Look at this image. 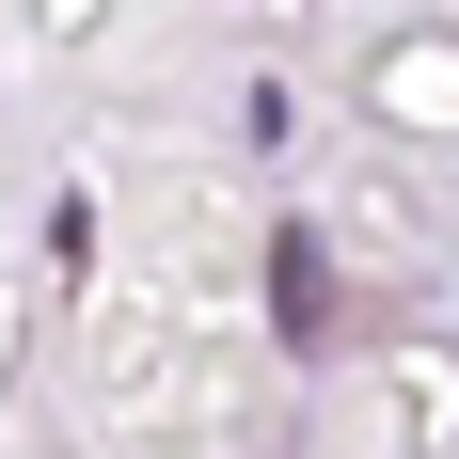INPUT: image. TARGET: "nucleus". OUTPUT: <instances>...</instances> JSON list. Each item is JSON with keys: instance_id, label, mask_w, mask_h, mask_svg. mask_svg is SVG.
<instances>
[{"instance_id": "f257e3e1", "label": "nucleus", "mask_w": 459, "mask_h": 459, "mask_svg": "<svg viewBox=\"0 0 459 459\" xmlns=\"http://www.w3.org/2000/svg\"><path fill=\"white\" fill-rule=\"evenodd\" d=\"M270 317H285V333H317V317H333V270H317V254H301V238H285V254H270Z\"/></svg>"}]
</instances>
